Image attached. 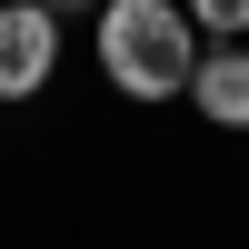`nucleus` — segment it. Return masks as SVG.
Instances as JSON below:
<instances>
[{
	"instance_id": "nucleus-1",
	"label": "nucleus",
	"mask_w": 249,
	"mask_h": 249,
	"mask_svg": "<svg viewBox=\"0 0 249 249\" xmlns=\"http://www.w3.org/2000/svg\"><path fill=\"white\" fill-rule=\"evenodd\" d=\"M90 40H100V90L130 100V110L190 100V70L210 50V30L190 20V0H100Z\"/></svg>"
},
{
	"instance_id": "nucleus-2",
	"label": "nucleus",
	"mask_w": 249,
	"mask_h": 249,
	"mask_svg": "<svg viewBox=\"0 0 249 249\" xmlns=\"http://www.w3.org/2000/svg\"><path fill=\"white\" fill-rule=\"evenodd\" d=\"M60 40H70V20L50 0H0V110H30L60 80Z\"/></svg>"
},
{
	"instance_id": "nucleus-3",
	"label": "nucleus",
	"mask_w": 249,
	"mask_h": 249,
	"mask_svg": "<svg viewBox=\"0 0 249 249\" xmlns=\"http://www.w3.org/2000/svg\"><path fill=\"white\" fill-rule=\"evenodd\" d=\"M190 110L210 120V130L249 140V40H210V50H199V70H190Z\"/></svg>"
},
{
	"instance_id": "nucleus-4",
	"label": "nucleus",
	"mask_w": 249,
	"mask_h": 249,
	"mask_svg": "<svg viewBox=\"0 0 249 249\" xmlns=\"http://www.w3.org/2000/svg\"><path fill=\"white\" fill-rule=\"evenodd\" d=\"M190 20L210 40H249V0H190Z\"/></svg>"
},
{
	"instance_id": "nucleus-5",
	"label": "nucleus",
	"mask_w": 249,
	"mask_h": 249,
	"mask_svg": "<svg viewBox=\"0 0 249 249\" xmlns=\"http://www.w3.org/2000/svg\"><path fill=\"white\" fill-rule=\"evenodd\" d=\"M50 10H60V20H90V10H100V0H50Z\"/></svg>"
}]
</instances>
